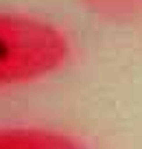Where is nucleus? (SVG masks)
Listing matches in <instances>:
<instances>
[{
  "label": "nucleus",
  "mask_w": 142,
  "mask_h": 149,
  "mask_svg": "<svg viewBox=\"0 0 142 149\" xmlns=\"http://www.w3.org/2000/svg\"><path fill=\"white\" fill-rule=\"evenodd\" d=\"M68 44L53 26L0 15V88L35 81L64 64Z\"/></svg>",
  "instance_id": "1"
},
{
  "label": "nucleus",
  "mask_w": 142,
  "mask_h": 149,
  "mask_svg": "<svg viewBox=\"0 0 142 149\" xmlns=\"http://www.w3.org/2000/svg\"><path fill=\"white\" fill-rule=\"evenodd\" d=\"M0 149H85V145L59 130L5 125L0 127Z\"/></svg>",
  "instance_id": "2"
}]
</instances>
